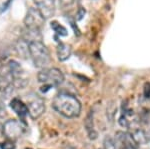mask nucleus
<instances>
[{
    "label": "nucleus",
    "mask_w": 150,
    "mask_h": 149,
    "mask_svg": "<svg viewBox=\"0 0 150 149\" xmlns=\"http://www.w3.org/2000/svg\"><path fill=\"white\" fill-rule=\"evenodd\" d=\"M52 107L55 111L66 118H76L81 113V103L74 95L66 92H60L54 97Z\"/></svg>",
    "instance_id": "f257e3e1"
},
{
    "label": "nucleus",
    "mask_w": 150,
    "mask_h": 149,
    "mask_svg": "<svg viewBox=\"0 0 150 149\" xmlns=\"http://www.w3.org/2000/svg\"><path fill=\"white\" fill-rule=\"evenodd\" d=\"M29 52H30V58L32 59L33 64L37 68H47V66L51 62L49 50L42 41L29 42Z\"/></svg>",
    "instance_id": "f03ea898"
},
{
    "label": "nucleus",
    "mask_w": 150,
    "mask_h": 149,
    "mask_svg": "<svg viewBox=\"0 0 150 149\" xmlns=\"http://www.w3.org/2000/svg\"><path fill=\"white\" fill-rule=\"evenodd\" d=\"M37 79L41 83H48L52 86H58L64 82V74L58 68H43L38 72Z\"/></svg>",
    "instance_id": "7ed1b4c3"
},
{
    "label": "nucleus",
    "mask_w": 150,
    "mask_h": 149,
    "mask_svg": "<svg viewBox=\"0 0 150 149\" xmlns=\"http://www.w3.org/2000/svg\"><path fill=\"white\" fill-rule=\"evenodd\" d=\"M24 122L17 119H9L3 124L2 134L6 137V139H11L16 141L19 139L25 132V126L23 125Z\"/></svg>",
    "instance_id": "20e7f679"
},
{
    "label": "nucleus",
    "mask_w": 150,
    "mask_h": 149,
    "mask_svg": "<svg viewBox=\"0 0 150 149\" xmlns=\"http://www.w3.org/2000/svg\"><path fill=\"white\" fill-rule=\"evenodd\" d=\"M27 107L28 114L31 119L36 120L45 112V102L42 97L35 93L27 95Z\"/></svg>",
    "instance_id": "39448f33"
},
{
    "label": "nucleus",
    "mask_w": 150,
    "mask_h": 149,
    "mask_svg": "<svg viewBox=\"0 0 150 149\" xmlns=\"http://www.w3.org/2000/svg\"><path fill=\"white\" fill-rule=\"evenodd\" d=\"M45 18L37 7H31L28 9L25 17L23 19V23L26 28L29 29L41 30L45 23Z\"/></svg>",
    "instance_id": "423d86ee"
},
{
    "label": "nucleus",
    "mask_w": 150,
    "mask_h": 149,
    "mask_svg": "<svg viewBox=\"0 0 150 149\" xmlns=\"http://www.w3.org/2000/svg\"><path fill=\"white\" fill-rule=\"evenodd\" d=\"M36 7L40 10L45 18H51L55 13L54 0H33Z\"/></svg>",
    "instance_id": "0eeeda50"
},
{
    "label": "nucleus",
    "mask_w": 150,
    "mask_h": 149,
    "mask_svg": "<svg viewBox=\"0 0 150 149\" xmlns=\"http://www.w3.org/2000/svg\"><path fill=\"white\" fill-rule=\"evenodd\" d=\"M9 105H10L11 109L19 116L20 120H22L24 122V119H25L26 115H28L27 104L24 103L22 100L19 99V98H13L10 101V104Z\"/></svg>",
    "instance_id": "6e6552de"
},
{
    "label": "nucleus",
    "mask_w": 150,
    "mask_h": 149,
    "mask_svg": "<svg viewBox=\"0 0 150 149\" xmlns=\"http://www.w3.org/2000/svg\"><path fill=\"white\" fill-rule=\"evenodd\" d=\"M72 54V47L67 43H59L56 48V55L59 61L63 62L70 58Z\"/></svg>",
    "instance_id": "1a4fd4ad"
},
{
    "label": "nucleus",
    "mask_w": 150,
    "mask_h": 149,
    "mask_svg": "<svg viewBox=\"0 0 150 149\" xmlns=\"http://www.w3.org/2000/svg\"><path fill=\"white\" fill-rule=\"evenodd\" d=\"M15 50L21 58H28L30 57V52H29V42L24 38H20L15 43Z\"/></svg>",
    "instance_id": "9d476101"
},
{
    "label": "nucleus",
    "mask_w": 150,
    "mask_h": 149,
    "mask_svg": "<svg viewBox=\"0 0 150 149\" xmlns=\"http://www.w3.org/2000/svg\"><path fill=\"white\" fill-rule=\"evenodd\" d=\"M130 135H131L133 141H134L137 145H144V144H146L149 141L148 135H147V133L143 129H140V128L134 129V130H132V132L130 133Z\"/></svg>",
    "instance_id": "9b49d317"
},
{
    "label": "nucleus",
    "mask_w": 150,
    "mask_h": 149,
    "mask_svg": "<svg viewBox=\"0 0 150 149\" xmlns=\"http://www.w3.org/2000/svg\"><path fill=\"white\" fill-rule=\"evenodd\" d=\"M22 38L27 40L28 42L32 41H42V34L41 30L38 29H29L25 27V30L23 31Z\"/></svg>",
    "instance_id": "f8f14e48"
},
{
    "label": "nucleus",
    "mask_w": 150,
    "mask_h": 149,
    "mask_svg": "<svg viewBox=\"0 0 150 149\" xmlns=\"http://www.w3.org/2000/svg\"><path fill=\"white\" fill-rule=\"evenodd\" d=\"M50 26H51L53 31H54L57 35L67 36V34H68V31H67L66 28H65L63 25H61V24L58 22V21H55V20L52 21V22L50 23Z\"/></svg>",
    "instance_id": "ddd939ff"
},
{
    "label": "nucleus",
    "mask_w": 150,
    "mask_h": 149,
    "mask_svg": "<svg viewBox=\"0 0 150 149\" xmlns=\"http://www.w3.org/2000/svg\"><path fill=\"white\" fill-rule=\"evenodd\" d=\"M116 111H117V107H116V104L114 101H109L107 105V108H106V115H107V118L109 121L112 122L114 120Z\"/></svg>",
    "instance_id": "4468645a"
},
{
    "label": "nucleus",
    "mask_w": 150,
    "mask_h": 149,
    "mask_svg": "<svg viewBox=\"0 0 150 149\" xmlns=\"http://www.w3.org/2000/svg\"><path fill=\"white\" fill-rule=\"evenodd\" d=\"M84 126L86 128L87 133H90V132L94 131V122H93V112L90 111L86 116V119L84 120Z\"/></svg>",
    "instance_id": "2eb2a0df"
},
{
    "label": "nucleus",
    "mask_w": 150,
    "mask_h": 149,
    "mask_svg": "<svg viewBox=\"0 0 150 149\" xmlns=\"http://www.w3.org/2000/svg\"><path fill=\"white\" fill-rule=\"evenodd\" d=\"M139 121L143 122L145 124L150 123V109L145 108V109L142 110L139 115Z\"/></svg>",
    "instance_id": "dca6fc26"
},
{
    "label": "nucleus",
    "mask_w": 150,
    "mask_h": 149,
    "mask_svg": "<svg viewBox=\"0 0 150 149\" xmlns=\"http://www.w3.org/2000/svg\"><path fill=\"white\" fill-rule=\"evenodd\" d=\"M0 148L1 149H16L15 141L11 140V139H6L2 143H0Z\"/></svg>",
    "instance_id": "f3484780"
},
{
    "label": "nucleus",
    "mask_w": 150,
    "mask_h": 149,
    "mask_svg": "<svg viewBox=\"0 0 150 149\" xmlns=\"http://www.w3.org/2000/svg\"><path fill=\"white\" fill-rule=\"evenodd\" d=\"M103 149H116L115 142L109 136H106L103 142Z\"/></svg>",
    "instance_id": "a211bd4d"
},
{
    "label": "nucleus",
    "mask_w": 150,
    "mask_h": 149,
    "mask_svg": "<svg viewBox=\"0 0 150 149\" xmlns=\"http://www.w3.org/2000/svg\"><path fill=\"white\" fill-rule=\"evenodd\" d=\"M118 123H119L122 127H125V128H129L130 127V120H129V118H127L124 114H122L121 116L119 117Z\"/></svg>",
    "instance_id": "6ab92c4d"
},
{
    "label": "nucleus",
    "mask_w": 150,
    "mask_h": 149,
    "mask_svg": "<svg viewBox=\"0 0 150 149\" xmlns=\"http://www.w3.org/2000/svg\"><path fill=\"white\" fill-rule=\"evenodd\" d=\"M12 2H13V0H5V1H4L1 5H0V13H3V12H5L7 9L11 6Z\"/></svg>",
    "instance_id": "aec40b11"
},
{
    "label": "nucleus",
    "mask_w": 150,
    "mask_h": 149,
    "mask_svg": "<svg viewBox=\"0 0 150 149\" xmlns=\"http://www.w3.org/2000/svg\"><path fill=\"white\" fill-rule=\"evenodd\" d=\"M143 95L146 99H150V82H145L143 85Z\"/></svg>",
    "instance_id": "412c9836"
},
{
    "label": "nucleus",
    "mask_w": 150,
    "mask_h": 149,
    "mask_svg": "<svg viewBox=\"0 0 150 149\" xmlns=\"http://www.w3.org/2000/svg\"><path fill=\"white\" fill-rule=\"evenodd\" d=\"M118 149H137V145H135L133 143H127L122 146H119Z\"/></svg>",
    "instance_id": "4be33fe9"
},
{
    "label": "nucleus",
    "mask_w": 150,
    "mask_h": 149,
    "mask_svg": "<svg viewBox=\"0 0 150 149\" xmlns=\"http://www.w3.org/2000/svg\"><path fill=\"white\" fill-rule=\"evenodd\" d=\"M52 87H53V86L51 85V84L45 83L44 85H42V86L40 87V91H41V92H43V93H46L47 91H49Z\"/></svg>",
    "instance_id": "5701e85b"
},
{
    "label": "nucleus",
    "mask_w": 150,
    "mask_h": 149,
    "mask_svg": "<svg viewBox=\"0 0 150 149\" xmlns=\"http://www.w3.org/2000/svg\"><path fill=\"white\" fill-rule=\"evenodd\" d=\"M84 14H85V10H84V8H82V7H80L78 10V13H77V20H81L82 18H83Z\"/></svg>",
    "instance_id": "b1692460"
},
{
    "label": "nucleus",
    "mask_w": 150,
    "mask_h": 149,
    "mask_svg": "<svg viewBox=\"0 0 150 149\" xmlns=\"http://www.w3.org/2000/svg\"><path fill=\"white\" fill-rule=\"evenodd\" d=\"M59 1H60V3L64 6H69L74 3V0H59Z\"/></svg>",
    "instance_id": "393cba45"
},
{
    "label": "nucleus",
    "mask_w": 150,
    "mask_h": 149,
    "mask_svg": "<svg viewBox=\"0 0 150 149\" xmlns=\"http://www.w3.org/2000/svg\"><path fill=\"white\" fill-rule=\"evenodd\" d=\"M5 112H6L5 110H4L1 106H0V118H3V117L5 116V115H6Z\"/></svg>",
    "instance_id": "a878e982"
},
{
    "label": "nucleus",
    "mask_w": 150,
    "mask_h": 149,
    "mask_svg": "<svg viewBox=\"0 0 150 149\" xmlns=\"http://www.w3.org/2000/svg\"><path fill=\"white\" fill-rule=\"evenodd\" d=\"M2 129H3V125L0 124V133H2Z\"/></svg>",
    "instance_id": "bb28decb"
},
{
    "label": "nucleus",
    "mask_w": 150,
    "mask_h": 149,
    "mask_svg": "<svg viewBox=\"0 0 150 149\" xmlns=\"http://www.w3.org/2000/svg\"><path fill=\"white\" fill-rule=\"evenodd\" d=\"M0 90H1V81H0Z\"/></svg>",
    "instance_id": "cd10ccee"
}]
</instances>
